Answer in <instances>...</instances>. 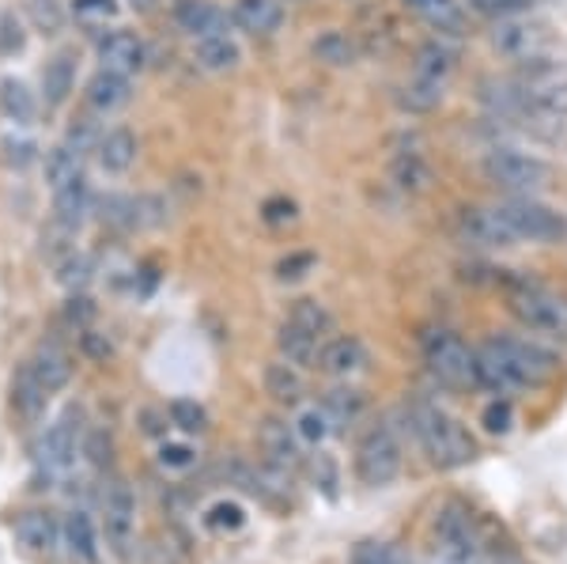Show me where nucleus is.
Masks as SVG:
<instances>
[{"label": "nucleus", "mask_w": 567, "mask_h": 564, "mask_svg": "<svg viewBox=\"0 0 567 564\" xmlns=\"http://www.w3.org/2000/svg\"><path fill=\"white\" fill-rule=\"evenodd\" d=\"M409 424H413L420 448L427 451L432 466L439 470H458V466H470L477 459V440L470 435V429L451 417L443 406L435 402H413L409 406Z\"/></svg>", "instance_id": "f257e3e1"}, {"label": "nucleus", "mask_w": 567, "mask_h": 564, "mask_svg": "<svg viewBox=\"0 0 567 564\" xmlns=\"http://www.w3.org/2000/svg\"><path fill=\"white\" fill-rule=\"evenodd\" d=\"M507 304H511V315H515L529 334H542L548 341H567V296L534 285V280H515Z\"/></svg>", "instance_id": "f03ea898"}, {"label": "nucleus", "mask_w": 567, "mask_h": 564, "mask_svg": "<svg viewBox=\"0 0 567 564\" xmlns=\"http://www.w3.org/2000/svg\"><path fill=\"white\" fill-rule=\"evenodd\" d=\"M420 349H424V363L427 371L439 379L443 387H477V352L465 345L454 330H427L420 338Z\"/></svg>", "instance_id": "7ed1b4c3"}, {"label": "nucleus", "mask_w": 567, "mask_h": 564, "mask_svg": "<svg viewBox=\"0 0 567 564\" xmlns=\"http://www.w3.org/2000/svg\"><path fill=\"white\" fill-rule=\"evenodd\" d=\"M435 545L439 561H458V564H481V531L477 515L462 500H446L435 515Z\"/></svg>", "instance_id": "20e7f679"}, {"label": "nucleus", "mask_w": 567, "mask_h": 564, "mask_svg": "<svg viewBox=\"0 0 567 564\" xmlns=\"http://www.w3.org/2000/svg\"><path fill=\"white\" fill-rule=\"evenodd\" d=\"M484 178L492 186L507 189V194H534V189L548 186L553 178V167L545 160L529 156V152H515V148H496L484 156Z\"/></svg>", "instance_id": "39448f33"}, {"label": "nucleus", "mask_w": 567, "mask_h": 564, "mask_svg": "<svg viewBox=\"0 0 567 564\" xmlns=\"http://www.w3.org/2000/svg\"><path fill=\"white\" fill-rule=\"evenodd\" d=\"M492 349L499 352V360L507 363L511 379L523 387H545L548 379L560 371V357L553 349L537 341H523V338H492Z\"/></svg>", "instance_id": "423d86ee"}, {"label": "nucleus", "mask_w": 567, "mask_h": 564, "mask_svg": "<svg viewBox=\"0 0 567 564\" xmlns=\"http://www.w3.org/2000/svg\"><path fill=\"white\" fill-rule=\"evenodd\" d=\"M355 474L363 485L382 489L401 474V440L393 435L390 424H374L363 432L360 448H355Z\"/></svg>", "instance_id": "0eeeda50"}, {"label": "nucleus", "mask_w": 567, "mask_h": 564, "mask_svg": "<svg viewBox=\"0 0 567 564\" xmlns=\"http://www.w3.org/2000/svg\"><path fill=\"white\" fill-rule=\"evenodd\" d=\"M496 208L503 213V221L515 227L518 239H526V243H560L567 235L564 216L556 213V208H548L542 202H534V197H526V194L507 197V202H499Z\"/></svg>", "instance_id": "6e6552de"}, {"label": "nucleus", "mask_w": 567, "mask_h": 564, "mask_svg": "<svg viewBox=\"0 0 567 564\" xmlns=\"http://www.w3.org/2000/svg\"><path fill=\"white\" fill-rule=\"evenodd\" d=\"M492 50L507 61H518V65H529V61L545 58L548 50V31L542 23L523 20V16H511V20H496L492 27Z\"/></svg>", "instance_id": "1a4fd4ad"}, {"label": "nucleus", "mask_w": 567, "mask_h": 564, "mask_svg": "<svg viewBox=\"0 0 567 564\" xmlns=\"http://www.w3.org/2000/svg\"><path fill=\"white\" fill-rule=\"evenodd\" d=\"M76 448H80V409H65V413H61L39 440L34 462H39V470L45 478H58L72 466Z\"/></svg>", "instance_id": "9d476101"}, {"label": "nucleus", "mask_w": 567, "mask_h": 564, "mask_svg": "<svg viewBox=\"0 0 567 564\" xmlns=\"http://www.w3.org/2000/svg\"><path fill=\"white\" fill-rule=\"evenodd\" d=\"M103 523H106V539L117 553H125V545L133 539L136 526V496L122 478H110L103 485Z\"/></svg>", "instance_id": "9b49d317"}, {"label": "nucleus", "mask_w": 567, "mask_h": 564, "mask_svg": "<svg viewBox=\"0 0 567 564\" xmlns=\"http://www.w3.org/2000/svg\"><path fill=\"white\" fill-rule=\"evenodd\" d=\"M458 224H462L465 243H473V247L507 250V247H515V243H518L515 227L503 221L499 208H477V205H470V208H462Z\"/></svg>", "instance_id": "f8f14e48"}, {"label": "nucleus", "mask_w": 567, "mask_h": 564, "mask_svg": "<svg viewBox=\"0 0 567 564\" xmlns=\"http://www.w3.org/2000/svg\"><path fill=\"white\" fill-rule=\"evenodd\" d=\"M258 443H261V451H265V459H269V466H277V470H296L299 462H303V440H299V432H296V424H288V421H277V417H269V421H261V429H258Z\"/></svg>", "instance_id": "ddd939ff"}, {"label": "nucleus", "mask_w": 567, "mask_h": 564, "mask_svg": "<svg viewBox=\"0 0 567 564\" xmlns=\"http://www.w3.org/2000/svg\"><path fill=\"white\" fill-rule=\"evenodd\" d=\"M99 61H103V69H110V72L133 76V72L144 69L148 50H144V42L136 39L133 31H110L99 39Z\"/></svg>", "instance_id": "4468645a"}, {"label": "nucleus", "mask_w": 567, "mask_h": 564, "mask_svg": "<svg viewBox=\"0 0 567 564\" xmlns=\"http://www.w3.org/2000/svg\"><path fill=\"white\" fill-rule=\"evenodd\" d=\"M318 368L333 379H352L368 368V349H363L360 338H329L322 345V357H318Z\"/></svg>", "instance_id": "2eb2a0df"}, {"label": "nucleus", "mask_w": 567, "mask_h": 564, "mask_svg": "<svg viewBox=\"0 0 567 564\" xmlns=\"http://www.w3.org/2000/svg\"><path fill=\"white\" fill-rule=\"evenodd\" d=\"M84 95H87V106L95 114H114L133 99V88H130V76H122V72L99 69L95 76L87 80Z\"/></svg>", "instance_id": "dca6fc26"}, {"label": "nucleus", "mask_w": 567, "mask_h": 564, "mask_svg": "<svg viewBox=\"0 0 567 564\" xmlns=\"http://www.w3.org/2000/svg\"><path fill=\"white\" fill-rule=\"evenodd\" d=\"M12 534H16V542H20L23 550L45 553V557H50V553L58 550V542H61V531H58V523H53L50 512H20V515H16V523H12Z\"/></svg>", "instance_id": "f3484780"}, {"label": "nucleus", "mask_w": 567, "mask_h": 564, "mask_svg": "<svg viewBox=\"0 0 567 564\" xmlns=\"http://www.w3.org/2000/svg\"><path fill=\"white\" fill-rule=\"evenodd\" d=\"M409 12H416L439 39H462L465 34V12L458 0H405Z\"/></svg>", "instance_id": "a211bd4d"}, {"label": "nucleus", "mask_w": 567, "mask_h": 564, "mask_svg": "<svg viewBox=\"0 0 567 564\" xmlns=\"http://www.w3.org/2000/svg\"><path fill=\"white\" fill-rule=\"evenodd\" d=\"M27 368L39 376V383L50 390V394H58V390H65L69 387V379H72V360H69V352L61 349V345H39L34 349V357L27 360Z\"/></svg>", "instance_id": "6ab92c4d"}, {"label": "nucleus", "mask_w": 567, "mask_h": 564, "mask_svg": "<svg viewBox=\"0 0 567 564\" xmlns=\"http://www.w3.org/2000/svg\"><path fill=\"white\" fill-rule=\"evenodd\" d=\"M175 20L194 39H208V34H227V16L208 0H178Z\"/></svg>", "instance_id": "aec40b11"}, {"label": "nucleus", "mask_w": 567, "mask_h": 564, "mask_svg": "<svg viewBox=\"0 0 567 564\" xmlns=\"http://www.w3.org/2000/svg\"><path fill=\"white\" fill-rule=\"evenodd\" d=\"M95 156H99V167H103L106 175H125V171L136 163V136H133V130L117 125V130L103 133Z\"/></svg>", "instance_id": "412c9836"}, {"label": "nucleus", "mask_w": 567, "mask_h": 564, "mask_svg": "<svg viewBox=\"0 0 567 564\" xmlns=\"http://www.w3.org/2000/svg\"><path fill=\"white\" fill-rule=\"evenodd\" d=\"M91 213V186L87 178H76L69 182V186L53 189V221L72 227V232H80V224L87 221Z\"/></svg>", "instance_id": "4be33fe9"}, {"label": "nucleus", "mask_w": 567, "mask_h": 564, "mask_svg": "<svg viewBox=\"0 0 567 564\" xmlns=\"http://www.w3.org/2000/svg\"><path fill=\"white\" fill-rule=\"evenodd\" d=\"M322 338H315V334L299 330L296 322H284L280 334H277V349L280 357L288 363H296V368H318V357H322Z\"/></svg>", "instance_id": "5701e85b"}, {"label": "nucleus", "mask_w": 567, "mask_h": 564, "mask_svg": "<svg viewBox=\"0 0 567 564\" xmlns=\"http://www.w3.org/2000/svg\"><path fill=\"white\" fill-rule=\"evenodd\" d=\"M76 88V58L72 53H58V58L45 61L42 69V99L45 106H61Z\"/></svg>", "instance_id": "b1692460"}, {"label": "nucleus", "mask_w": 567, "mask_h": 564, "mask_svg": "<svg viewBox=\"0 0 567 564\" xmlns=\"http://www.w3.org/2000/svg\"><path fill=\"white\" fill-rule=\"evenodd\" d=\"M194 58L205 72H231L243 61V50L231 34H208V39H197Z\"/></svg>", "instance_id": "393cba45"}, {"label": "nucleus", "mask_w": 567, "mask_h": 564, "mask_svg": "<svg viewBox=\"0 0 567 564\" xmlns=\"http://www.w3.org/2000/svg\"><path fill=\"white\" fill-rule=\"evenodd\" d=\"M65 545L80 564H99V531L87 512H69L65 520Z\"/></svg>", "instance_id": "a878e982"}, {"label": "nucleus", "mask_w": 567, "mask_h": 564, "mask_svg": "<svg viewBox=\"0 0 567 564\" xmlns=\"http://www.w3.org/2000/svg\"><path fill=\"white\" fill-rule=\"evenodd\" d=\"M454 69H458V50H454L446 39H432L416 50V76H427V80H439V84H443Z\"/></svg>", "instance_id": "bb28decb"}, {"label": "nucleus", "mask_w": 567, "mask_h": 564, "mask_svg": "<svg viewBox=\"0 0 567 564\" xmlns=\"http://www.w3.org/2000/svg\"><path fill=\"white\" fill-rule=\"evenodd\" d=\"M235 20L250 34H277L284 23V8L280 0H239L235 4Z\"/></svg>", "instance_id": "cd10ccee"}, {"label": "nucleus", "mask_w": 567, "mask_h": 564, "mask_svg": "<svg viewBox=\"0 0 567 564\" xmlns=\"http://www.w3.org/2000/svg\"><path fill=\"white\" fill-rule=\"evenodd\" d=\"M265 390H269L280 406H299L303 402V376H299L296 363L272 360L269 368H265Z\"/></svg>", "instance_id": "c85d7f7f"}, {"label": "nucleus", "mask_w": 567, "mask_h": 564, "mask_svg": "<svg viewBox=\"0 0 567 564\" xmlns=\"http://www.w3.org/2000/svg\"><path fill=\"white\" fill-rule=\"evenodd\" d=\"M0 114L16 125H31L34 114H39V103H34V91L23 84V80H0Z\"/></svg>", "instance_id": "c756f323"}, {"label": "nucleus", "mask_w": 567, "mask_h": 564, "mask_svg": "<svg viewBox=\"0 0 567 564\" xmlns=\"http://www.w3.org/2000/svg\"><path fill=\"white\" fill-rule=\"evenodd\" d=\"M45 398H50V390H45L39 383V376H34V371L23 363V368L16 371V379H12V406H16V413L27 417V421H34V417H42Z\"/></svg>", "instance_id": "7c9ffc66"}, {"label": "nucleus", "mask_w": 567, "mask_h": 564, "mask_svg": "<svg viewBox=\"0 0 567 564\" xmlns=\"http://www.w3.org/2000/svg\"><path fill=\"white\" fill-rule=\"evenodd\" d=\"M42 171H45V182H50L53 189L69 186V182L84 178V152L69 148V144H58V148L45 152Z\"/></svg>", "instance_id": "2f4dec72"}, {"label": "nucleus", "mask_w": 567, "mask_h": 564, "mask_svg": "<svg viewBox=\"0 0 567 564\" xmlns=\"http://www.w3.org/2000/svg\"><path fill=\"white\" fill-rule=\"evenodd\" d=\"M390 182L398 189H405V194H424V189L432 186V167H427L416 152H401V156H393L390 163Z\"/></svg>", "instance_id": "473e14b6"}, {"label": "nucleus", "mask_w": 567, "mask_h": 564, "mask_svg": "<svg viewBox=\"0 0 567 564\" xmlns=\"http://www.w3.org/2000/svg\"><path fill=\"white\" fill-rule=\"evenodd\" d=\"M477 387L492 390V394H511V390H518V383L507 371V363H503L499 352L492 349V341H484L477 349Z\"/></svg>", "instance_id": "72a5a7b5"}, {"label": "nucleus", "mask_w": 567, "mask_h": 564, "mask_svg": "<svg viewBox=\"0 0 567 564\" xmlns=\"http://www.w3.org/2000/svg\"><path fill=\"white\" fill-rule=\"evenodd\" d=\"M310 53H315V58L322 61V65H329V69H349V65H355V58H360L355 42L349 39V34H341V31L318 34V39L310 42Z\"/></svg>", "instance_id": "f704fd0d"}, {"label": "nucleus", "mask_w": 567, "mask_h": 564, "mask_svg": "<svg viewBox=\"0 0 567 564\" xmlns=\"http://www.w3.org/2000/svg\"><path fill=\"white\" fill-rule=\"evenodd\" d=\"M288 322H296L299 330L315 334V338H322V341H329V334H333V315H329V307L318 304V299H310V296L291 304Z\"/></svg>", "instance_id": "c9c22d12"}, {"label": "nucleus", "mask_w": 567, "mask_h": 564, "mask_svg": "<svg viewBox=\"0 0 567 564\" xmlns=\"http://www.w3.org/2000/svg\"><path fill=\"white\" fill-rule=\"evenodd\" d=\"M398 103L413 114H432L443 106V84H439V80H427V76H416L413 84L401 88Z\"/></svg>", "instance_id": "e433bc0d"}, {"label": "nucleus", "mask_w": 567, "mask_h": 564, "mask_svg": "<svg viewBox=\"0 0 567 564\" xmlns=\"http://www.w3.org/2000/svg\"><path fill=\"white\" fill-rule=\"evenodd\" d=\"M322 409L329 413V421H333V429H344V424L360 421L363 413V394L352 387H337L329 390V394L322 398Z\"/></svg>", "instance_id": "4c0bfd02"}, {"label": "nucleus", "mask_w": 567, "mask_h": 564, "mask_svg": "<svg viewBox=\"0 0 567 564\" xmlns=\"http://www.w3.org/2000/svg\"><path fill=\"white\" fill-rule=\"evenodd\" d=\"M99 221L117 227V232H130V227L141 224V202L122 197V194H106L103 202H99Z\"/></svg>", "instance_id": "58836bf2"}, {"label": "nucleus", "mask_w": 567, "mask_h": 564, "mask_svg": "<svg viewBox=\"0 0 567 564\" xmlns=\"http://www.w3.org/2000/svg\"><path fill=\"white\" fill-rule=\"evenodd\" d=\"M296 432H299V440H303V443L318 448V443H326V435L333 432V421H329V413L322 406H303L296 413Z\"/></svg>", "instance_id": "ea45409f"}, {"label": "nucleus", "mask_w": 567, "mask_h": 564, "mask_svg": "<svg viewBox=\"0 0 567 564\" xmlns=\"http://www.w3.org/2000/svg\"><path fill=\"white\" fill-rule=\"evenodd\" d=\"M27 16H31L34 31L39 34H61L65 31V8H61V0H27Z\"/></svg>", "instance_id": "a19ab883"}, {"label": "nucleus", "mask_w": 567, "mask_h": 564, "mask_svg": "<svg viewBox=\"0 0 567 564\" xmlns=\"http://www.w3.org/2000/svg\"><path fill=\"white\" fill-rule=\"evenodd\" d=\"M167 417H171V424L182 432H205L208 429V413H205V406H197L194 398H175L167 409Z\"/></svg>", "instance_id": "79ce46f5"}, {"label": "nucleus", "mask_w": 567, "mask_h": 564, "mask_svg": "<svg viewBox=\"0 0 567 564\" xmlns=\"http://www.w3.org/2000/svg\"><path fill=\"white\" fill-rule=\"evenodd\" d=\"M72 239H76V232L53 221L42 232V258H50V262H58V266H61V262H65L69 254H76V250H72Z\"/></svg>", "instance_id": "37998d69"}, {"label": "nucleus", "mask_w": 567, "mask_h": 564, "mask_svg": "<svg viewBox=\"0 0 567 564\" xmlns=\"http://www.w3.org/2000/svg\"><path fill=\"white\" fill-rule=\"evenodd\" d=\"M205 523L219 534H231V531H243L246 512H243V504H235V500H219V504L208 507Z\"/></svg>", "instance_id": "c03bdc74"}, {"label": "nucleus", "mask_w": 567, "mask_h": 564, "mask_svg": "<svg viewBox=\"0 0 567 564\" xmlns=\"http://www.w3.org/2000/svg\"><path fill=\"white\" fill-rule=\"evenodd\" d=\"M91 269H95V266H91L87 254H69V258L58 266V280H61V288H69V293H80V288H87Z\"/></svg>", "instance_id": "a18cd8bd"}, {"label": "nucleus", "mask_w": 567, "mask_h": 564, "mask_svg": "<svg viewBox=\"0 0 567 564\" xmlns=\"http://www.w3.org/2000/svg\"><path fill=\"white\" fill-rule=\"evenodd\" d=\"M352 564H409V557L390 542H360L352 553Z\"/></svg>", "instance_id": "49530a36"}, {"label": "nucleus", "mask_w": 567, "mask_h": 564, "mask_svg": "<svg viewBox=\"0 0 567 564\" xmlns=\"http://www.w3.org/2000/svg\"><path fill=\"white\" fill-rule=\"evenodd\" d=\"M65 322L72 326L76 334H84V330H91V322H95V315H99V307L91 304V299L84 296V293H72L69 299H65Z\"/></svg>", "instance_id": "de8ad7c7"}, {"label": "nucleus", "mask_w": 567, "mask_h": 564, "mask_svg": "<svg viewBox=\"0 0 567 564\" xmlns=\"http://www.w3.org/2000/svg\"><path fill=\"white\" fill-rule=\"evenodd\" d=\"M99 141H103V130H99L91 117H76V122L69 125V136H65V144L69 148H76V152H95L99 148Z\"/></svg>", "instance_id": "09e8293b"}, {"label": "nucleus", "mask_w": 567, "mask_h": 564, "mask_svg": "<svg viewBox=\"0 0 567 564\" xmlns=\"http://www.w3.org/2000/svg\"><path fill=\"white\" fill-rule=\"evenodd\" d=\"M473 12L492 16V20H511V16H523L534 8V0H470Z\"/></svg>", "instance_id": "8fccbe9b"}, {"label": "nucleus", "mask_w": 567, "mask_h": 564, "mask_svg": "<svg viewBox=\"0 0 567 564\" xmlns=\"http://www.w3.org/2000/svg\"><path fill=\"white\" fill-rule=\"evenodd\" d=\"M481 421L492 435H507L511 429H515V406H511L507 398H496V402L481 413Z\"/></svg>", "instance_id": "3c124183"}, {"label": "nucleus", "mask_w": 567, "mask_h": 564, "mask_svg": "<svg viewBox=\"0 0 567 564\" xmlns=\"http://www.w3.org/2000/svg\"><path fill=\"white\" fill-rule=\"evenodd\" d=\"M34 141H23V136H4L0 141V160L8 163L12 171H23L27 163H34Z\"/></svg>", "instance_id": "603ef678"}, {"label": "nucleus", "mask_w": 567, "mask_h": 564, "mask_svg": "<svg viewBox=\"0 0 567 564\" xmlns=\"http://www.w3.org/2000/svg\"><path fill=\"white\" fill-rule=\"evenodd\" d=\"M315 254L310 250H296V254H288V258H280L277 262V277L280 280H299V277H307L310 269H315Z\"/></svg>", "instance_id": "864d4df0"}, {"label": "nucleus", "mask_w": 567, "mask_h": 564, "mask_svg": "<svg viewBox=\"0 0 567 564\" xmlns=\"http://www.w3.org/2000/svg\"><path fill=\"white\" fill-rule=\"evenodd\" d=\"M23 50V27L12 12L0 16V58H12V53Z\"/></svg>", "instance_id": "5fc2aeb1"}, {"label": "nucleus", "mask_w": 567, "mask_h": 564, "mask_svg": "<svg viewBox=\"0 0 567 564\" xmlns=\"http://www.w3.org/2000/svg\"><path fill=\"white\" fill-rule=\"evenodd\" d=\"M197 462V451L186 443H163L159 448V466L163 470H189Z\"/></svg>", "instance_id": "6e6d98bb"}, {"label": "nucleus", "mask_w": 567, "mask_h": 564, "mask_svg": "<svg viewBox=\"0 0 567 564\" xmlns=\"http://www.w3.org/2000/svg\"><path fill=\"white\" fill-rule=\"evenodd\" d=\"M72 12H76V20L95 23V20H110L117 12V4L114 0H72Z\"/></svg>", "instance_id": "4d7b16f0"}, {"label": "nucleus", "mask_w": 567, "mask_h": 564, "mask_svg": "<svg viewBox=\"0 0 567 564\" xmlns=\"http://www.w3.org/2000/svg\"><path fill=\"white\" fill-rule=\"evenodd\" d=\"M80 349H84L87 357L99 360V363H106L110 357H114V345H110L106 334H99V330H84V334H80Z\"/></svg>", "instance_id": "13d9d810"}, {"label": "nucleus", "mask_w": 567, "mask_h": 564, "mask_svg": "<svg viewBox=\"0 0 567 564\" xmlns=\"http://www.w3.org/2000/svg\"><path fill=\"white\" fill-rule=\"evenodd\" d=\"M265 221H269V224H288V221H296V205L284 202V197H272V202H265Z\"/></svg>", "instance_id": "bf43d9fd"}, {"label": "nucleus", "mask_w": 567, "mask_h": 564, "mask_svg": "<svg viewBox=\"0 0 567 564\" xmlns=\"http://www.w3.org/2000/svg\"><path fill=\"white\" fill-rule=\"evenodd\" d=\"M84 451L91 454V462H95V466H110V435L91 432V440L84 443Z\"/></svg>", "instance_id": "052dcab7"}, {"label": "nucleus", "mask_w": 567, "mask_h": 564, "mask_svg": "<svg viewBox=\"0 0 567 564\" xmlns=\"http://www.w3.org/2000/svg\"><path fill=\"white\" fill-rule=\"evenodd\" d=\"M484 564H526V561L518 557V553H492V557L484 561Z\"/></svg>", "instance_id": "680f3d73"}, {"label": "nucleus", "mask_w": 567, "mask_h": 564, "mask_svg": "<svg viewBox=\"0 0 567 564\" xmlns=\"http://www.w3.org/2000/svg\"><path fill=\"white\" fill-rule=\"evenodd\" d=\"M130 8H133V12H141V16H152L155 8H159V0H130Z\"/></svg>", "instance_id": "e2e57ef3"}, {"label": "nucleus", "mask_w": 567, "mask_h": 564, "mask_svg": "<svg viewBox=\"0 0 567 564\" xmlns=\"http://www.w3.org/2000/svg\"><path fill=\"white\" fill-rule=\"evenodd\" d=\"M435 564H458V561H439V557H435Z\"/></svg>", "instance_id": "0e129e2a"}]
</instances>
